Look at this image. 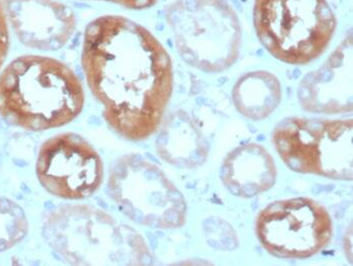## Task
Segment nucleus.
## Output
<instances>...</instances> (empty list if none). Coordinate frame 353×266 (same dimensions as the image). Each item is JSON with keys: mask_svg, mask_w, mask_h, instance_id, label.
<instances>
[{"mask_svg": "<svg viewBox=\"0 0 353 266\" xmlns=\"http://www.w3.org/2000/svg\"><path fill=\"white\" fill-rule=\"evenodd\" d=\"M82 68L119 136L143 141L158 131L173 93V66L147 28L121 15L93 19L84 32Z\"/></svg>", "mask_w": 353, "mask_h": 266, "instance_id": "obj_1", "label": "nucleus"}, {"mask_svg": "<svg viewBox=\"0 0 353 266\" xmlns=\"http://www.w3.org/2000/svg\"><path fill=\"white\" fill-rule=\"evenodd\" d=\"M84 87L75 72L51 57L26 55L0 73V115L10 125L45 131L81 113Z\"/></svg>", "mask_w": 353, "mask_h": 266, "instance_id": "obj_2", "label": "nucleus"}, {"mask_svg": "<svg viewBox=\"0 0 353 266\" xmlns=\"http://www.w3.org/2000/svg\"><path fill=\"white\" fill-rule=\"evenodd\" d=\"M43 233L52 249L76 265H145L152 256L143 237L105 211L63 205L46 215Z\"/></svg>", "mask_w": 353, "mask_h": 266, "instance_id": "obj_3", "label": "nucleus"}, {"mask_svg": "<svg viewBox=\"0 0 353 266\" xmlns=\"http://www.w3.org/2000/svg\"><path fill=\"white\" fill-rule=\"evenodd\" d=\"M165 19L179 54L191 66L219 73L236 61L241 23L228 0H176L165 10Z\"/></svg>", "mask_w": 353, "mask_h": 266, "instance_id": "obj_4", "label": "nucleus"}, {"mask_svg": "<svg viewBox=\"0 0 353 266\" xmlns=\"http://www.w3.org/2000/svg\"><path fill=\"white\" fill-rule=\"evenodd\" d=\"M254 23L265 49L292 65L321 56L336 30L326 0H254Z\"/></svg>", "mask_w": 353, "mask_h": 266, "instance_id": "obj_5", "label": "nucleus"}, {"mask_svg": "<svg viewBox=\"0 0 353 266\" xmlns=\"http://www.w3.org/2000/svg\"><path fill=\"white\" fill-rule=\"evenodd\" d=\"M352 120L290 117L272 135L290 169L337 180L353 178Z\"/></svg>", "mask_w": 353, "mask_h": 266, "instance_id": "obj_6", "label": "nucleus"}, {"mask_svg": "<svg viewBox=\"0 0 353 266\" xmlns=\"http://www.w3.org/2000/svg\"><path fill=\"white\" fill-rule=\"evenodd\" d=\"M108 193L126 217L143 226L174 229L186 221L184 196L162 169L141 155H125L114 163Z\"/></svg>", "mask_w": 353, "mask_h": 266, "instance_id": "obj_7", "label": "nucleus"}, {"mask_svg": "<svg viewBox=\"0 0 353 266\" xmlns=\"http://www.w3.org/2000/svg\"><path fill=\"white\" fill-rule=\"evenodd\" d=\"M259 241L272 254L283 258L312 256L332 238V220L324 207L310 198L272 202L256 224Z\"/></svg>", "mask_w": 353, "mask_h": 266, "instance_id": "obj_8", "label": "nucleus"}, {"mask_svg": "<svg viewBox=\"0 0 353 266\" xmlns=\"http://www.w3.org/2000/svg\"><path fill=\"white\" fill-rule=\"evenodd\" d=\"M37 176L46 191L64 200H84L103 182V162L79 135H56L41 146Z\"/></svg>", "mask_w": 353, "mask_h": 266, "instance_id": "obj_9", "label": "nucleus"}, {"mask_svg": "<svg viewBox=\"0 0 353 266\" xmlns=\"http://www.w3.org/2000/svg\"><path fill=\"white\" fill-rule=\"evenodd\" d=\"M4 8L19 40L32 49H60L75 30V15L58 0H6Z\"/></svg>", "mask_w": 353, "mask_h": 266, "instance_id": "obj_10", "label": "nucleus"}, {"mask_svg": "<svg viewBox=\"0 0 353 266\" xmlns=\"http://www.w3.org/2000/svg\"><path fill=\"white\" fill-rule=\"evenodd\" d=\"M298 99L307 112L350 113L352 111V35H346L325 62L303 78Z\"/></svg>", "mask_w": 353, "mask_h": 266, "instance_id": "obj_11", "label": "nucleus"}, {"mask_svg": "<svg viewBox=\"0 0 353 266\" xmlns=\"http://www.w3.org/2000/svg\"><path fill=\"white\" fill-rule=\"evenodd\" d=\"M221 178L233 195L252 198L274 184L276 164L263 146L245 144L228 155L222 167Z\"/></svg>", "mask_w": 353, "mask_h": 266, "instance_id": "obj_12", "label": "nucleus"}, {"mask_svg": "<svg viewBox=\"0 0 353 266\" xmlns=\"http://www.w3.org/2000/svg\"><path fill=\"white\" fill-rule=\"evenodd\" d=\"M157 152L170 164L195 169L203 164L208 146L186 113H176L165 120L156 141Z\"/></svg>", "mask_w": 353, "mask_h": 266, "instance_id": "obj_13", "label": "nucleus"}, {"mask_svg": "<svg viewBox=\"0 0 353 266\" xmlns=\"http://www.w3.org/2000/svg\"><path fill=\"white\" fill-rule=\"evenodd\" d=\"M232 97L241 115L259 121L269 117L278 108L282 99V86L274 74L252 71L237 80Z\"/></svg>", "mask_w": 353, "mask_h": 266, "instance_id": "obj_14", "label": "nucleus"}, {"mask_svg": "<svg viewBox=\"0 0 353 266\" xmlns=\"http://www.w3.org/2000/svg\"><path fill=\"white\" fill-rule=\"evenodd\" d=\"M28 230L23 209L14 200L0 196V252L14 247L25 238Z\"/></svg>", "mask_w": 353, "mask_h": 266, "instance_id": "obj_15", "label": "nucleus"}, {"mask_svg": "<svg viewBox=\"0 0 353 266\" xmlns=\"http://www.w3.org/2000/svg\"><path fill=\"white\" fill-rule=\"evenodd\" d=\"M10 49V25L6 17L3 0H0V70Z\"/></svg>", "mask_w": 353, "mask_h": 266, "instance_id": "obj_16", "label": "nucleus"}]
</instances>
